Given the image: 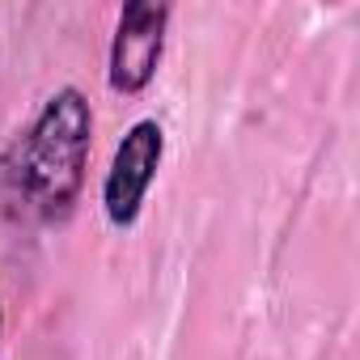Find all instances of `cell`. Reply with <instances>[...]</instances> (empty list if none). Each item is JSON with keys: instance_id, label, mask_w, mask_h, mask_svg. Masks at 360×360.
<instances>
[{"instance_id": "obj_1", "label": "cell", "mask_w": 360, "mask_h": 360, "mask_svg": "<svg viewBox=\"0 0 360 360\" xmlns=\"http://www.w3.org/2000/svg\"><path fill=\"white\" fill-rule=\"evenodd\" d=\"M89 153V106L77 89L56 94L5 165L9 200L26 217L56 221L72 208Z\"/></svg>"}, {"instance_id": "obj_3", "label": "cell", "mask_w": 360, "mask_h": 360, "mask_svg": "<svg viewBox=\"0 0 360 360\" xmlns=\"http://www.w3.org/2000/svg\"><path fill=\"white\" fill-rule=\"evenodd\" d=\"M161 161V127L157 123H136L119 153H115V165H110V178H106V212L110 221L127 225L153 183V169Z\"/></svg>"}, {"instance_id": "obj_2", "label": "cell", "mask_w": 360, "mask_h": 360, "mask_svg": "<svg viewBox=\"0 0 360 360\" xmlns=\"http://www.w3.org/2000/svg\"><path fill=\"white\" fill-rule=\"evenodd\" d=\"M169 9L165 5H127L119 18L115 51H110V85L115 89H140L148 85L157 56H161V30Z\"/></svg>"}]
</instances>
